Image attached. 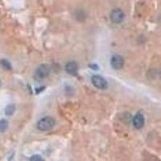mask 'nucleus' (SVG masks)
I'll use <instances>...</instances> for the list:
<instances>
[{
	"label": "nucleus",
	"mask_w": 161,
	"mask_h": 161,
	"mask_svg": "<svg viewBox=\"0 0 161 161\" xmlns=\"http://www.w3.org/2000/svg\"><path fill=\"white\" fill-rule=\"evenodd\" d=\"M55 126V120L51 117H44L37 123V128L41 131H48Z\"/></svg>",
	"instance_id": "nucleus-1"
},
{
	"label": "nucleus",
	"mask_w": 161,
	"mask_h": 161,
	"mask_svg": "<svg viewBox=\"0 0 161 161\" xmlns=\"http://www.w3.org/2000/svg\"><path fill=\"white\" fill-rule=\"evenodd\" d=\"M91 80L93 86L99 90H106L108 87V83L106 80V79L99 75L93 76Z\"/></svg>",
	"instance_id": "nucleus-2"
},
{
	"label": "nucleus",
	"mask_w": 161,
	"mask_h": 161,
	"mask_svg": "<svg viewBox=\"0 0 161 161\" xmlns=\"http://www.w3.org/2000/svg\"><path fill=\"white\" fill-rule=\"evenodd\" d=\"M50 71H51V67L50 65L47 64H40L37 68L36 71V75L38 78L40 79H44L46 78L49 75Z\"/></svg>",
	"instance_id": "nucleus-3"
},
{
	"label": "nucleus",
	"mask_w": 161,
	"mask_h": 161,
	"mask_svg": "<svg viewBox=\"0 0 161 161\" xmlns=\"http://www.w3.org/2000/svg\"><path fill=\"white\" fill-rule=\"evenodd\" d=\"M110 19L114 24H121L124 19V13L121 9H114L110 12Z\"/></svg>",
	"instance_id": "nucleus-4"
},
{
	"label": "nucleus",
	"mask_w": 161,
	"mask_h": 161,
	"mask_svg": "<svg viewBox=\"0 0 161 161\" xmlns=\"http://www.w3.org/2000/svg\"><path fill=\"white\" fill-rule=\"evenodd\" d=\"M110 64L114 69H121L124 65V59L120 55H114L110 60Z\"/></svg>",
	"instance_id": "nucleus-5"
},
{
	"label": "nucleus",
	"mask_w": 161,
	"mask_h": 161,
	"mask_svg": "<svg viewBox=\"0 0 161 161\" xmlns=\"http://www.w3.org/2000/svg\"><path fill=\"white\" fill-rule=\"evenodd\" d=\"M133 125L136 129H141L144 126V117L142 114L138 113L133 119Z\"/></svg>",
	"instance_id": "nucleus-6"
},
{
	"label": "nucleus",
	"mask_w": 161,
	"mask_h": 161,
	"mask_svg": "<svg viewBox=\"0 0 161 161\" xmlns=\"http://www.w3.org/2000/svg\"><path fill=\"white\" fill-rule=\"evenodd\" d=\"M66 72L72 75H76L78 70V64L75 61H69L65 65Z\"/></svg>",
	"instance_id": "nucleus-7"
},
{
	"label": "nucleus",
	"mask_w": 161,
	"mask_h": 161,
	"mask_svg": "<svg viewBox=\"0 0 161 161\" xmlns=\"http://www.w3.org/2000/svg\"><path fill=\"white\" fill-rule=\"evenodd\" d=\"M8 127V122L5 119L0 120V132H4Z\"/></svg>",
	"instance_id": "nucleus-8"
},
{
	"label": "nucleus",
	"mask_w": 161,
	"mask_h": 161,
	"mask_svg": "<svg viewBox=\"0 0 161 161\" xmlns=\"http://www.w3.org/2000/svg\"><path fill=\"white\" fill-rule=\"evenodd\" d=\"M14 111H15V106H12V105H11V106H8L7 108H6V114L7 115H11L13 113H14Z\"/></svg>",
	"instance_id": "nucleus-9"
},
{
	"label": "nucleus",
	"mask_w": 161,
	"mask_h": 161,
	"mask_svg": "<svg viewBox=\"0 0 161 161\" xmlns=\"http://www.w3.org/2000/svg\"><path fill=\"white\" fill-rule=\"evenodd\" d=\"M1 64H2L3 67L4 69H11V64H10L9 61H8V60H1Z\"/></svg>",
	"instance_id": "nucleus-10"
},
{
	"label": "nucleus",
	"mask_w": 161,
	"mask_h": 161,
	"mask_svg": "<svg viewBox=\"0 0 161 161\" xmlns=\"http://www.w3.org/2000/svg\"><path fill=\"white\" fill-rule=\"evenodd\" d=\"M30 160H37V161H40V160H43V159L41 158V156H34L30 159Z\"/></svg>",
	"instance_id": "nucleus-11"
},
{
	"label": "nucleus",
	"mask_w": 161,
	"mask_h": 161,
	"mask_svg": "<svg viewBox=\"0 0 161 161\" xmlns=\"http://www.w3.org/2000/svg\"><path fill=\"white\" fill-rule=\"evenodd\" d=\"M0 86H1V81H0Z\"/></svg>",
	"instance_id": "nucleus-12"
}]
</instances>
